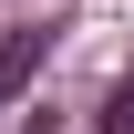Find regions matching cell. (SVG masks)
<instances>
[{"label": "cell", "instance_id": "2", "mask_svg": "<svg viewBox=\"0 0 134 134\" xmlns=\"http://www.w3.org/2000/svg\"><path fill=\"white\" fill-rule=\"evenodd\" d=\"M103 134H134V83H114V93H103V114H93Z\"/></svg>", "mask_w": 134, "mask_h": 134}, {"label": "cell", "instance_id": "1", "mask_svg": "<svg viewBox=\"0 0 134 134\" xmlns=\"http://www.w3.org/2000/svg\"><path fill=\"white\" fill-rule=\"evenodd\" d=\"M41 52H52V31H41V21H21V31H0V103H10V93H21V83L41 72Z\"/></svg>", "mask_w": 134, "mask_h": 134}, {"label": "cell", "instance_id": "3", "mask_svg": "<svg viewBox=\"0 0 134 134\" xmlns=\"http://www.w3.org/2000/svg\"><path fill=\"white\" fill-rule=\"evenodd\" d=\"M31 134H62V124H52V114H41V124H31Z\"/></svg>", "mask_w": 134, "mask_h": 134}]
</instances>
